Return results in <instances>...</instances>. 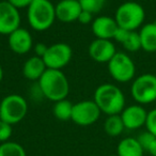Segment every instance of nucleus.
I'll return each instance as SVG.
<instances>
[{
    "mask_svg": "<svg viewBox=\"0 0 156 156\" xmlns=\"http://www.w3.org/2000/svg\"><path fill=\"white\" fill-rule=\"evenodd\" d=\"M143 156H144V155H143Z\"/></svg>",
    "mask_w": 156,
    "mask_h": 156,
    "instance_id": "35",
    "label": "nucleus"
},
{
    "mask_svg": "<svg viewBox=\"0 0 156 156\" xmlns=\"http://www.w3.org/2000/svg\"><path fill=\"white\" fill-rule=\"evenodd\" d=\"M28 112V103L20 94H9L1 100L0 120L14 125L25 119Z\"/></svg>",
    "mask_w": 156,
    "mask_h": 156,
    "instance_id": "5",
    "label": "nucleus"
},
{
    "mask_svg": "<svg viewBox=\"0 0 156 156\" xmlns=\"http://www.w3.org/2000/svg\"><path fill=\"white\" fill-rule=\"evenodd\" d=\"M93 101L102 113L107 115H120L125 108V95L123 91L113 83H102L94 92Z\"/></svg>",
    "mask_w": 156,
    "mask_h": 156,
    "instance_id": "1",
    "label": "nucleus"
},
{
    "mask_svg": "<svg viewBox=\"0 0 156 156\" xmlns=\"http://www.w3.org/2000/svg\"><path fill=\"white\" fill-rule=\"evenodd\" d=\"M11 124L7 123V122L0 120V143L7 142L10 140L13 133V128H12Z\"/></svg>",
    "mask_w": 156,
    "mask_h": 156,
    "instance_id": "24",
    "label": "nucleus"
},
{
    "mask_svg": "<svg viewBox=\"0 0 156 156\" xmlns=\"http://www.w3.org/2000/svg\"><path fill=\"white\" fill-rule=\"evenodd\" d=\"M78 2L83 11H88L94 15L102 11L106 0H78Z\"/></svg>",
    "mask_w": 156,
    "mask_h": 156,
    "instance_id": "23",
    "label": "nucleus"
},
{
    "mask_svg": "<svg viewBox=\"0 0 156 156\" xmlns=\"http://www.w3.org/2000/svg\"><path fill=\"white\" fill-rule=\"evenodd\" d=\"M0 156H27L22 144L14 141L0 143Z\"/></svg>",
    "mask_w": 156,
    "mask_h": 156,
    "instance_id": "21",
    "label": "nucleus"
},
{
    "mask_svg": "<svg viewBox=\"0 0 156 156\" xmlns=\"http://www.w3.org/2000/svg\"><path fill=\"white\" fill-rule=\"evenodd\" d=\"M138 32L140 37L141 49L149 54L156 52V20L144 24Z\"/></svg>",
    "mask_w": 156,
    "mask_h": 156,
    "instance_id": "17",
    "label": "nucleus"
},
{
    "mask_svg": "<svg viewBox=\"0 0 156 156\" xmlns=\"http://www.w3.org/2000/svg\"><path fill=\"white\" fill-rule=\"evenodd\" d=\"M72 57H73V50L71 46L63 42H59L48 46L43 60L47 69H62L71 62Z\"/></svg>",
    "mask_w": 156,
    "mask_h": 156,
    "instance_id": "8",
    "label": "nucleus"
},
{
    "mask_svg": "<svg viewBox=\"0 0 156 156\" xmlns=\"http://www.w3.org/2000/svg\"><path fill=\"white\" fill-rule=\"evenodd\" d=\"M56 18L61 23H73L78 20L81 9L78 0H60L56 5Z\"/></svg>",
    "mask_w": 156,
    "mask_h": 156,
    "instance_id": "15",
    "label": "nucleus"
},
{
    "mask_svg": "<svg viewBox=\"0 0 156 156\" xmlns=\"http://www.w3.org/2000/svg\"><path fill=\"white\" fill-rule=\"evenodd\" d=\"M101 113L102 111L94 101H80L74 104L72 121L79 126H90L98 122Z\"/></svg>",
    "mask_w": 156,
    "mask_h": 156,
    "instance_id": "9",
    "label": "nucleus"
},
{
    "mask_svg": "<svg viewBox=\"0 0 156 156\" xmlns=\"http://www.w3.org/2000/svg\"><path fill=\"white\" fill-rule=\"evenodd\" d=\"M118 26L115 17L108 15L98 16L93 20L91 24V29L95 39L113 40L117 32Z\"/></svg>",
    "mask_w": 156,
    "mask_h": 156,
    "instance_id": "14",
    "label": "nucleus"
},
{
    "mask_svg": "<svg viewBox=\"0 0 156 156\" xmlns=\"http://www.w3.org/2000/svg\"><path fill=\"white\" fill-rule=\"evenodd\" d=\"M9 47L16 55H26L33 48V39L27 29L20 27L8 35Z\"/></svg>",
    "mask_w": 156,
    "mask_h": 156,
    "instance_id": "13",
    "label": "nucleus"
},
{
    "mask_svg": "<svg viewBox=\"0 0 156 156\" xmlns=\"http://www.w3.org/2000/svg\"><path fill=\"white\" fill-rule=\"evenodd\" d=\"M109 156H118V155H109Z\"/></svg>",
    "mask_w": 156,
    "mask_h": 156,
    "instance_id": "33",
    "label": "nucleus"
},
{
    "mask_svg": "<svg viewBox=\"0 0 156 156\" xmlns=\"http://www.w3.org/2000/svg\"><path fill=\"white\" fill-rule=\"evenodd\" d=\"M144 126L147 132H150L156 137V108L147 111V117Z\"/></svg>",
    "mask_w": 156,
    "mask_h": 156,
    "instance_id": "25",
    "label": "nucleus"
},
{
    "mask_svg": "<svg viewBox=\"0 0 156 156\" xmlns=\"http://www.w3.org/2000/svg\"><path fill=\"white\" fill-rule=\"evenodd\" d=\"M20 10L14 8L7 0L0 1V34L10 35L20 28Z\"/></svg>",
    "mask_w": 156,
    "mask_h": 156,
    "instance_id": "10",
    "label": "nucleus"
},
{
    "mask_svg": "<svg viewBox=\"0 0 156 156\" xmlns=\"http://www.w3.org/2000/svg\"><path fill=\"white\" fill-rule=\"evenodd\" d=\"M46 100L59 102L65 100L69 93V83L62 69H47L37 81Z\"/></svg>",
    "mask_w": 156,
    "mask_h": 156,
    "instance_id": "2",
    "label": "nucleus"
},
{
    "mask_svg": "<svg viewBox=\"0 0 156 156\" xmlns=\"http://www.w3.org/2000/svg\"><path fill=\"white\" fill-rule=\"evenodd\" d=\"M34 52H35V56L37 57H41V58H43L44 55L46 54V51H47V48L48 46L45 45L44 43H37L34 45Z\"/></svg>",
    "mask_w": 156,
    "mask_h": 156,
    "instance_id": "30",
    "label": "nucleus"
},
{
    "mask_svg": "<svg viewBox=\"0 0 156 156\" xmlns=\"http://www.w3.org/2000/svg\"><path fill=\"white\" fill-rule=\"evenodd\" d=\"M2 79H3V69L1 66V64H0V83H1Z\"/></svg>",
    "mask_w": 156,
    "mask_h": 156,
    "instance_id": "32",
    "label": "nucleus"
},
{
    "mask_svg": "<svg viewBox=\"0 0 156 156\" xmlns=\"http://www.w3.org/2000/svg\"><path fill=\"white\" fill-rule=\"evenodd\" d=\"M73 106L69 100H61L59 102H56L52 108V112L56 119L60 121H69L72 120V113H73Z\"/></svg>",
    "mask_w": 156,
    "mask_h": 156,
    "instance_id": "20",
    "label": "nucleus"
},
{
    "mask_svg": "<svg viewBox=\"0 0 156 156\" xmlns=\"http://www.w3.org/2000/svg\"><path fill=\"white\" fill-rule=\"evenodd\" d=\"M130 94L139 105H149L156 101V75L141 74L135 77L130 86Z\"/></svg>",
    "mask_w": 156,
    "mask_h": 156,
    "instance_id": "6",
    "label": "nucleus"
},
{
    "mask_svg": "<svg viewBox=\"0 0 156 156\" xmlns=\"http://www.w3.org/2000/svg\"><path fill=\"white\" fill-rule=\"evenodd\" d=\"M123 48L128 52H137L141 49V42L138 31H129L125 41L121 44Z\"/></svg>",
    "mask_w": 156,
    "mask_h": 156,
    "instance_id": "22",
    "label": "nucleus"
},
{
    "mask_svg": "<svg viewBox=\"0 0 156 156\" xmlns=\"http://www.w3.org/2000/svg\"><path fill=\"white\" fill-rule=\"evenodd\" d=\"M107 64L109 74L117 83H126L135 79L136 64L126 52L118 51Z\"/></svg>",
    "mask_w": 156,
    "mask_h": 156,
    "instance_id": "7",
    "label": "nucleus"
},
{
    "mask_svg": "<svg viewBox=\"0 0 156 156\" xmlns=\"http://www.w3.org/2000/svg\"><path fill=\"white\" fill-rule=\"evenodd\" d=\"M124 129H125V126L122 121L121 115H107V119L104 122V130L108 136L118 137L123 133Z\"/></svg>",
    "mask_w": 156,
    "mask_h": 156,
    "instance_id": "19",
    "label": "nucleus"
},
{
    "mask_svg": "<svg viewBox=\"0 0 156 156\" xmlns=\"http://www.w3.org/2000/svg\"><path fill=\"white\" fill-rule=\"evenodd\" d=\"M115 20L120 28L137 31L144 25V8L136 1H125L115 10Z\"/></svg>",
    "mask_w": 156,
    "mask_h": 156,
    "instance_id": "4",
    "label": "nucleus"
},
{
    "mask_svg": "<svg viewBox=\"0 0 156 156\" xmlns=\"http://www.w3.org/2000/svg\"><path fill=\"white\" fill-rule=\"evenodd\" d=\"M90 58L98 63H108L117 54V48L112 40L95 39L88 48Z\"/></svg>",
    "mask_w": 156,
    "mask_h": 156,
    "instance_id": "11",
    "label": "nucleus"
},
{
    "mask_svg": "<svg viewBox=\"0 0 156 156\" xmlns=\"http://www.w3.org/2000/svg\"><path fill=\"white\" fill-rule=\"evenodd\" d=\"M154 138H155V136H154V135H152L150 132L145 130V132L141 133V134L137 137V140H138V142L140 143V145L142 147L143 151L145 152L147 147H149V144L152 142V140H153Z\"/></svg>",
    "mask_w": 156,
    "mask_h": 156,
    "instance_id": "26",
    "label": "nucleus"
},
{
    "mask_svg": "<svg viewBox=\"0 0 156 156\" xmlns=\"http://www.w3.org/2000/svg\"><path fill=\"white\" fill-rule=\"evenodd\" d=\"M0 104H1V100H0Z\"/></svg>",
    "mask_w": 156,
    "mask_h": 156,
    "instance_id": "34",
    "label": "nucleus"
},
{
    "mask_svg": "<svg viewBox=\"0 0 156 156\" xmlns=\"http://www.w3.org/2000/svg\"><path fill=\"white\" fill-rule=\"evenodd\" d=\"M126 129L135 130L145 125L147 111L142 105L134 104L126 106L120 113Z\"/></svg>",
    "mask_w": 156,
    "mask_h": 156,
    "instance_id": "12",
    "label": "nucleus"
},
{
    "mask_svg": "<svg viewBox=\"0 0 156 156\" xmlns=\"http://www.w3.org/2000/svg\"><path fill=\"white\" fill-rule=\"evenodd\" d=\"M8 2L11 3L14 8L20 10V9H28L29 5L32 3L33 0H7Z\"/></svg>",
    "mask_w": 156,
    "mask_h": 156,
    "instance_id": "27",
    "label": "nucleus"
},
{
    "mask_svg": "<svg viewBox=\"0 0 156 156\" xmlns=\"http://www.w3.org/2000/svg\"><path fill=\"white\" fill-rule=\"evenodd\" d=\"M144 151L137 138L126 137L119 142L117 147L118 156H143Z\"/></svg>",
    "mask_w": 156,
    "mask_h": 156,
    "instance_id": "18",
    "label": "nucleus"
},
{
    "mask_svg": "<svg viewBox=\"0 0 156 156\" xmlns=\"http://www.w3.org/2000/svg\"><path fill=\"white\" fill-rule=\"evenodd\" d=\"M47 69L43 58L37 56H32L25 61L23 65V75L26 79L31 81H39L45 71Z\"/></svg>",
    "mask_w": 156,
    "mask_h": 156,
    "instance_id": "16",
    "label": "nucleus"
},
{
    "mask_svg": "<svg viewBox=\"0 0 156 156\" xmlns=\"http://www.w3.org/2000/svg\"><path fill=\"white\" fill-rule=\"evenodd\" d=\"M93 14L90 13V12L88 11H81L80 15H79V17H78V20L77 22H79L80 24H83V25H88V24H92V22H93Z\"/></svg>",
    "mask_w": 156,
    "mask_h": 156,
    "instance_id": "28",
    "label": "nucleus"
},
{
    "mask_svg": "<svg viewBox=\"0 0 156 156\" xmlns=\"http://www.w3.org/2000/svg\"><path fill=\"white\" fill-rule=\"evenodd\" d=\"M145 152H147L151 156H156V137L152 140V142L145 150Z\"/></svg>",
    "mask_w": 156,
    "mask_h": 156,
    "instance_id": "31",
    "label": "nucleus"
},
{
    "mask_svg": "<svg viewBox=\"0 0 156 156\" xmlns=\"http://www.w3.org/2000/svg\"><path fill=\"white\" fill-rule=\"evenodd\" d=\"M128 33H129V31L126 30V29H123V28H118L117 32H115V37H113V40H115V42H118V43L122 44L124 41H125V39L127 37Z\"/></svg>",
    "mask_w": 156,
    "mask_h": 156,
    "instance_id": "29",
    "label": "nucleus"
},
{
    "mask_svg": "<svg viewBox=\"0 0 156 156\" xmlns=\"http://www.w3.org/2000/svg\"><path fill=\"white\" fill-rule=\"evenodd\" d=\"M56 20V10L50 0H33L27 9V20L34 31L48 30Z\"/></svg>",
    "mask_w": 156,
    "mask_h": 156,
    "instance_id": "3",
    "label": "nucleus"
}]
</instances>
